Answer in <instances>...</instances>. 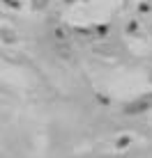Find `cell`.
I'll use <instances>...</instances> for the list:
<instances>
[{
    "instance_id": "6da1fadb",
    "label": "cell",
    "mask_w": 152,
    "mask_h": 158,
    "mask_svg": "<svg viewBox=\"0 0 152 158\" xmlns=\"http://www.w3.org/2000/svg\"><path fill=\"white\" fill-rule=\"evenodd\" d=\"M46 2V0H35V5H44Z\"/></svg>"
}]
</instances>
